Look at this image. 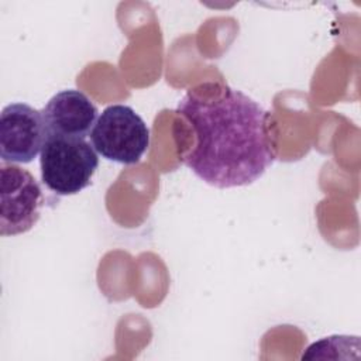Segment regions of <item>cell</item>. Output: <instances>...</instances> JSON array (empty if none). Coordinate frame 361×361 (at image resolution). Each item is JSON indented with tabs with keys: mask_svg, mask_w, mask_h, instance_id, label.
<instances>
[{
	"mask_svg": "<svg viewBox=\"0 0 361 361\" xmlns=\"http://www.w3.org/2000/svg\"><path fill=\"white\" fill-rule=\"evenodd\" d=\"M97 152L85 138L48 134L39 152L42 183L59 196L76 195L92 182Z\"/></svg>",
	"mask_w": 361,
	"mask_h": 361,
	"instance_id": "2",
	"label": "cell"
},
{
	"mask_svg": "<svg viewBox=\"0 0 361 361\" xmlns=\"http://www.w3.org/2000/svg\"><path fill=\"white\" fill-rule=\"evenodd\" d=\"M176 114L192 128L183 164L203 182L220 188L258 180L276 158L271 114L241 90L206 82L179 100Z\"/></svg>",
	"mask_w": 361,
	"mask_h": 361,
	"instance_id": "1",
	"label": "cell"
},
{
	"mask_svg": "<svg viewBox=\"0 0 361 361\" xmlns=\"http://www.w3.org/2000/svg\"><path fill=\"white\" fill-rule=\"evenodd\" d=\"M41 113L47 135L86 138L97 120V107L83 92L76 89H66L54 94Z\"/></svg>",
	"mask_w": 361,
	"mask_h": 361,
	"instance_id": "6",
	"label": "cell"
},
{
	"mask_svg": "<svg viewBox=\"0 0 361 361\" xmlns=\"http://www.w3.org/2000/svg\"><path fill=\"white\" fill-rule=\"evenodd\" d=\"M44 193L34 175L14 164H0V234L27 233L39 219Z\"/></svg>",
	"mask_w": 361,
	"mask_h": 361,
	"instance_id": "4",
	"label": "cell"
},
{
	"mask_svg": "<svg viewBox=\"0 0 361 361\" xmlns=\"http://www.w3.org/2000/svg\"><path fill=\"white\" fill-rule=\"evenodd\" d=\"M47 128L42 113L27 103H11L0 113V157L8 164H30L42 149Z\"/></svg>",
	"mask_w": 361,
	"mask_h": 361,
	"instance_id": "5",
	"label": "cell"
},
{
	"mask_svg": "<svg viewBox=\"0 0 361 361\" xmlns=\"http://www.w3.org/2000/svg\"><path fill=\"white\" fill-rule=\"evenodd\" d=\"M90 142L103 158L124 165L137 164L149 145L145 121L126 104H111L97 117Z\"/></svg>",
	"mask_w": 361,
	"mask_h": 361,
	"instance_id": "3",
	"label": "cell"
}]
</instances>
